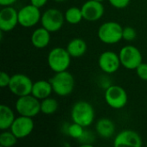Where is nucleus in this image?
<instances>
[{
	"instance_id": "1",
	"label": "nucleus",
	"mask_w": 147,
	"mask_h": 147,
	"mask_svg": "<svg viewBox=\"0 0 147 147\" xmlns=\"http://www.w3.org/2000/svg\"><path fill=\"white\" fill-rule=\"evenodd\" d=\"M71 117L73 122L84 127H90L95 120L94 108L86 101H78L71 108Z\"/></svg>"
},
{
	"instance_id": "2",
	"label": "nucleus",
	"mask_w": 147,
	"mask_h": 147,
	"mask_svg": "<svg viewBox=\"0 0 147 147\" xmlns=\"http://www.w3.org/2000/svg\"><path fill=\"white\" fill-rule=\"evenodd\" d=\"M49 81L52 84L53 92L59 96H69L75 88V78L68 71L55 72Z\"/></svg>"
},
{
	"instance_id": "3",
	"label": "nucleus",
	"mask_w": 147,
	"mask_h": 147,
	"mask_svg": "<svg viewBox=\"0 0 147 147\" xmlns=\"http://www.w3.org/2000/svg\"><path fill=\"white\" fill-rule=\"evenodd\" d=\"M71 56L63 47L53 48L47 55V64L50 69L54 72L67 71L71 65Z\"/></svg>"
},
{
	"instance_id": "4",
	"label": "nucleus",
	"mask_w": 147,
	"mask_h": 147,
	"mask_svg": "<svg viewBox=\"0 0 147 147\" xmlns=\"http://www.w3.org/2000/svg\"><path fill=\"white\" fill-rule=\"evenodd\" d=\"M123 28L116 22H106L102 24L97 31L99 40L105 44H116L123 39Z\"/></svg>"
},
{
	"instance_id": "5",
	"label": "nucleus",
	"mask_w": 147,
	"mask_h": 147,
	"mask_svg": "<svg viewBox=\"0 0 147 147\" xmlns=\"http://www.w3.org/2000/svg\"><path fill=\"white\" fill-rule=\"evenodd\" d=\"M16 110L20 115L33 118L40 113V100L32 94L19 96L16 102Z\"/></svg>"
},
{
	"instance_id": "6",
	"label": "nucleus",
	"mask_w": 147,
	"mask_h": 147,
	"mask_svg": "<svg viewBox=\"0 0 147 147\" xmlns=\"http://www.w3.org/2000/svg\"><path fill=\"white\" fill-rule=\"evenodd\" d=\"M104 98L106 103L114 109H123L128 100L126 90L120 85L108 86L104 93Z\"/></svg>"
},
{
	"instance_id": "7",
	"label": "nucleus",
	"mask_w": 147,
	"mask_h": 147,
	"mask_svg": "<svg viewBox=\"0 0 147 147\" xmlns=\"http://www.w3.org/2000/svg\"><path fill=\"white\" fill-rule=\"evenodd\" d=\"M119 57L121 65L128 70H136L143 62L142 53L140 49L131 45L123 47L120 50Z\"/></svg>"
},
{
	"instance_id": "8",
	"label": "nucleus",
	"mask_w": 147,
	"mask_h": 147,
	"mask_svg": "<svg viewBox=\"0 0 147 147\" xmlns=\"http://www.w3.org/2000/svg\"><path fill=\"white\" fill-rule=\"evenodd\" d=\"M34 83L31 78L25 74L16 73L11 76L9 84V90L16 96H23L31 94Z\"/></svg>"
},
{
	"instance_id": "9",
	"label": "nucleus",
	"mask_w": 147,
	"mask_h": 147,
	"mask_svg": "<svg viewBox=\"0 0 147 147\" xmlns=\"http://www.w3.org/2000/svg\"><path fill=\"white\" fill-rule=\"evenodd\" d=\"M65 20V14L58 9L51 8L42 14L40 22L43 28L47 29L50 33H54L60 30L64 25Z\"/></svg>"
},
{
	"instance_id": "10",
	"label": "nucleus",
	"mask_w": 147,
	"mask_h": 147,
	"mask_svg": "<svg viewBox=\"0 0 147 147\" xmlns=\"http://www.w3.org/2000/svg\"><path fill=\"white\" fill-rule=\"evenodd\" d=\"M41 16L40 9L34 5L30 3L23 6L18 10L19 25L23 28H32L40 21Z\"/></svg>"
},
{
	"instance_id": "11",
	"label": "nucleus",
	"mask_w": 147,
	"mask_h": 147,
	"mask_svg": "<svg viewBox=\"0 0 147 147\" xmlns=\"http://www.w3.org/2000/svg\"><path fill=\"white\" fill-rule=\"evenodd\" d=\"M98 65L100 69L108 74L116 72L121 65L119 54L113 51H105L98 58Z\"/></svg>"
},
{
	"instance_id": "12",
	"label": "nucleus",
	"mask_w": 147,
	"mask_h": 147,
	"mask_svg": "<svg viewBox=\"0 0 147 147\" xmlns=\"http://www.w3.org/2000/svg\"><path fill=\"white\" fill-rule=\"evenodd\" d=\"M34 128V122L32 117L20 115L16 118L9 130L17 139H24L31 134Z\"/></svg>"
},
{
	"instance_id": "13",
	"label": "nucleus",
	"mask_w": 147,
	"mask_h": 147,
	"mask_svg": "<svg viewBox=\"0 0 147 147\" xmlns=\"http://www.w3.org/2000/svg\"><path fill=\"white\" fill-rule=\"evenodd\" d=\"M18 22V11L12 6H4L0 10V29L2 32H10Z\"/></svg>"
},
{
	"instance_id": "14",
	"label": "nucleus",
	"mask_w": 147,
	"mask_h": 147,
	"mask_svg": "<svg viewBox=\"0 0 147 147\" xmlns=\"http://www.w3.org/2000/svg\"><path fill=\"white\" fill-rule=\"evenodd\" d=\"M143 145L140 135L133 130L126 129L120 132L115 138L114 146H133L140 147Z\"/></svg>"
},
{
	"instance_id": "15",
	"label": "nucleus",
	"mask_w": 147,
	"mask_h": 147,
	"mask_svg": "<svg viewBox=\"0 0 147 147\" xmlns=\"http://www.w3.org/2000/svg\"><path fill=\"white\" fill-rule=\"evenodd\" d=\"M83 17L88 22L100 20L104 14V6L102 2L95 0L86 1L81 7Z\"/></svg>"
},
{
	"instance_id": "16",
	"label": "nucleus",
	"mask_w": 147,
	"mask_h": 147,
	"mask_svg": "<svg viewBox=\"0 0 147 147\" xmlns=\"http://www.w3.org/2000/svg\"><path fill=\"white\" fill-rule=\"evenodd\" d=\"M50 32L43 27L36 28L31 34V43L32 45L39 49L47 47L51 40Z\"/></svg>"
},
{
	"instance_id": "17",
	"label": "nucleus",
	"mask_w": 147,
	"mask_h": 147,
	"mask_svg": "<svg viewBox=\"0 0 147 147\" xmlns=\"http://www.w3.org/2000/svg\"><path fill=\"white\" fill-rule=\"evenodd\" d=\"M53 91V90L50 81L38 80L34 83L31 94L41 101L47 97H49Z\"/></svg>"
},
{
	"instance_id": "18",
	"label": "nucleus",
	"mask_w": 147,
	"mask_h": 147,
	"mask_svg": "<svg viewBox=\"0 0 147 147\" xmlns=\"http://www.w3.org/2000/svg\"><path fill=\"white\" fill-rule=\"evenodd\" d=\"M96 131L97 134L104 139L112 137L115 132V123L109 118L99 119L96 125Z\"/></svg>"
},
{
	"instance_id": "19",
	"label": "nucleus",
	"mask_w": 147,
	"mask_h": 147,
	"mask_svg": "<svg viewBox=\"0 0 147 147\" xmlns=\"http://www.w3.org/2000/svg\"><path fill=\"white\" fill-rule=\"evenodd\" d=\"M66 50L72 58H79L86 53L87 43L83 39L75 38L68 42Z\"/></svg>"
},
{
	"instance_id": "20",
	"label": "nucleus",
	"mask_w": 147,
	"mask_h": 147,
	"mask_svg": "<svg viewBox=\"0 0 147 147\" xmlns=\"http://www.w3.org/2000/svg\"><path fill=\"white\" fill-rule=\"evenodd\" d=\"M15 119V114L11 108L2 104L0 106V129L2 131L9 129Z\"/></svg>"
},
{
	"instance_id": "21",
	"label": "nucleus",
	"mask_w": 147,
	"mask_h": 147,
	"mask_svg": "<svg viewBox=\"0 0 147 147\" xmlns=\"http://www.w3.org/2000/svg\"><path fill=\"white\" fill-rule=\"evenodd\" d=\"M65 19L68 23L71 25L78 24L84 19L81 8L73 6L67 9L65 12Z\"/></svg>"
},
{
	"instance_id": "22",
	"label": "nucleus",
	"mask_w": 147,
	"mask_h": 147,
	"mask_svg": "<svg viewBox=\"0 0 147 147\" xmlns=\"http://www.w3.org/2000/svg\"><path fill=\"white\" fill-rule=\"evenodd\" d=\"M59 109L57 100L52 97H47L40 101V113L46 115H53Z\"/></svg>"
},
{
	"instance_id": "23",
	"label": "nucleus",
	"mask_w": 147,
	"mask_h": 147,
	"mask_svg": "<svg viewBox=\"0 0 147 147\" xmlns=\"http://www.w3.org/2000/svg\"><path fill=\"white\" fill-rule=\"evenodd\" d=\"M17 138L9 130H4L0 134V146L3 147H11L15 146L17 142Z\"/></svg>"
},
{
	"instance_id": "24",
	"label": "nucleus",
	"mask_w": 147,
	"mask_h": 147,
	"mask_svg": "<svg viewBox=\"0 0 147 147\" xmlns=\"http://www.w3.org/2000/svg\"><path fill=\"white\" fill-rule=\"evenodd\" d=\"M84 127L78 123L73 122L66 127V134L72 139L79 140L84 134Z\"/></svg>"
},
{
	"instance_id": "25",
	"label": "nucleus",
	"mask_w": 147,
	"mask_h": 147,
	"mask_svg": "<svg viewBox=\"0 0 147 147\" xmlns=\"http://www.w3.org/2000/svg\"><path fill=\"white\" fill-rule=\"evenodd\" d=\"M122 37H123V40H125L127 41H132V40H135V38L137 37V32H136L135 28H134L132 27H125V28H123Z\"/></svg>"
},
{
	"instance_id": "26",
	"label": "nucleus",
	"mask_w": 147,
	"mask_h": 147,
	"mask_svg": "<svg viewBox=\"0 0 147 147\" xmlns=\"http://www.w3.org/2000/svg\"><path fill=\"white\" fill-rule=\"evenodd\" d=\"M91 134H92L91 132L84 131V135L78 140L80 141L82 146H92L91 142L94 140V137Z\"/></svg>"
},
{
	"instance_id": "27",
	"label": "nucleus",
	"mask_w": 147,
	"mask_h": 147,
	"mask_svg": "<svg viewBox=\"0 0 147 147\" xmlns=\"http://www.w3.org/2000/svg\"><path fill=\"white\" fill-rule=\"evenodd\" d=\"M138 77L143 80V81H147V63L142 62L135 70Z\"/></svg>"
},
{
	"instance_id": "28",
	"label": "nucleus",
	"mask_w": 147,
	"mask_h": 147,
	"mask_svg": "<svg viewBox=\"0 0 147 147\" xmlns=\"http://www.w3.org/2000/svg\"><path fill=\"white\" fill-rule=\"evenodd\" d=\"M131 0H109V3L116 9H124L127 7Z\"/></svg>"
},
{
	"instance_id": "29",
	"label": "nucleus",
	"mask_w": 147,
	"mask_h": 147,
	"mask_svg": "<svg viewBox=\"0 0 147 147\" xmlns=\"http://www.w3.org/2000/svg\"><path fill=\"white\" fill-rule=\"evenodd\" d=\"M10 78H11V76H9L5 71H2L0 74V87L1 88L8 87L10 82Z\"/></svg>"
},
{
	"instance_id": "30",
	"label": "nucleus",
	"mask_w": 147,
	"mask_h": 147,
	"mask_svg": "<svg viewBox=\"0 0 147 147\" xmlns=\"http://www.w3.org/2000/svg\"><path fill=\"white\" fill-rule=\"evenodd\" d=\"M48 0H30V3L34 5L35 7L40 9L42 8L43 6H45L47 4Z\"/></svg>"
},
{
	"instance_id": "31",
	"label": "nucleus",
	"mask_w": 147,
	"mask_h": 147,
	"mask_svg": "<svg viewBox=\"0 0 147 147\" xmlns=\"http://www.w3.org/2000/svg\"><path fill=\"white\" fill-rule=\"evenodd\" d=\"M17 0H0V5L4 6H12Z\"/></svg>"
},
{
	"instance_id": "32",
	"label": "nucleus",
	"mask_w": 147,
	"mask_h": 147,
	"mask_svg": "<svg viewBox=\"0 0 147 147\" xmlns=\"http://www.w3.org/2000/svg\"><path fill=\"white\" fill-rule=\"evenodd\" d=\"M53 1H55L57 3H62V2H65V0H53Z\"/></svg>"
},
{
	"instance_id": "33",
	"label": "nucleus",
	"mask_w": 147,
	"mask_h": 147,
	"mask_svg": "<svg viewBox=\"0 0 147 147\" xmlns=\"http://www.w3.org/2000/svg\"><path fill=\"white\" fill-rule=\"evenodd\" d=\"M95 1H98V2H102V3L104 0H95Z\"/></svg>"
}]
</instances>
